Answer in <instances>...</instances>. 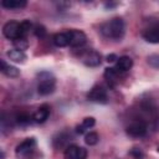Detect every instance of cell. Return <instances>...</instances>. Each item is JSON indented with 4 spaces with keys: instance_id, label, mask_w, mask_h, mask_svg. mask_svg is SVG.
Masks as SVG:
<instances>
[{
    "instance_id": "1",
    "label": "cell",
    "mask_w": 159,
    "mask_h": 159,
    "mask_svg": "<svg viewBox=\"0 0 159 159\" xmlns=\"http://www.w3.org/2000/svg\"><path fill=\"white\" fill-rule=\"evenodd\" d=\"M99 32L106 39L120 41L125 34V24L122 17H113L99 25Z\"/></svg>"
},
{
    "instance_id": "2",
    "label": "cell",
    "mask_w": 159,
    "mask_h": 159,
    "mask_svg": "<svg viewBox=\"0 0 159 159\" xmlns=\"http://www.w3.org/2000/svg\"><path fill=\"white\" fill-rule=\"evenodd\" d=\"M37 93L40 96H48L53 93L56 88V78L48 71H42L37 73Z\"/></svg>"
},
{
    "instance_id": "3",
    "label": "cell",
    "mask_w": 159,
    "mask_h": 159,
    "mask_svg": "<svg viewBox=\"0 0 159 159\" xmlns=\"http://www.w3.org/2000/svg\"><path fill=\"white\" fill-rule=\"evenodd\" d=\"M36 147H37V142L34 137H30V138H26L24 139L20 144L16 145L15 148V154L17 158L20 159H25V158H29L31 157L35 150H36Z\"/></svg>"
},
{
    "instance_id": "4",
    "label": "cell",
    "mask_w": 159,
    "mask_h": 159,
    "mask_svg": "<svg viewBox=\"0 0 159 159\" xmlns=\"http://www.w3.org/2000/svg\"><path fill=\"white\" fill-rule=\"evenodd\" d=\"M125 132L132 138H143L148 132V123L142 118H135L125 127Z\"/></svg>"
},
{
    "instance_id": "5",
    "label": "cell",
    "mask_w": 159,
    "mask_h": 159,
    "mask_svg": "<svg viewBox=\"0 0 159 159\" xmlns=\"http://www.w3.org/2000/svg\"><path fill=\"white\" fill-rule=\"evenodd\" d=\"M81 61L88 67H97L102 62V55L96 50H84L80 55Z\"/></svg>"
},
{
    "instance_id": "6",
    "label": "cell",
    "mask_w": 159,
    "mask_h": 159,
    "mask_svg": "<svg viewBox=\"0 0 159 159\" xmlns=\"http://www.w3.org/2000/svg\"><path fill=\"white\" fill-rule=\"evenodd\" d=\"M87 98L91 101V102H94V103H101V104H106L108 102V94H107V91L99 86V84H96L93 86L89 92L87 93Z\"/></svg>"
},
{
    "instance_id": "7",
    "label": "cell",
    "mask_w": 159,
    "mask_h": 159,
    "mask_svg": "<svg viewBox=\"0 0 159 159\" xmlns=\"http://www.w3.org/2000/svg\"><path fill=\"white\" fill-rule=\"evenodd\" d=\"M143 39L149 43H159V21L152 22L142 32Z\"/></svg>"
},
{
    "instance_id": "8",
    "label": "cell",
    "mask_w": 159,
    "mask_h": 159,
    "mask_svg": "<svg viewBox=\"0 0 159 159\" xmlns=\"http://www.w3.org/2000/svg\"><path fill=\"white\" fill-rule=\"evenodd\" d=\"M2 34L6 39L9 40H17V39H21V34H20V22L17 21H7L4 27H2Z\"/></svg>"
},
{
    "instance_id": "9",
    "label": "cell",
    "mask_w": 159,
    "mask_h": 159,
    "mask_svg": "<svg viewBox=\"0 0 159 159\" xmlns=\"http://www.w3.org/2000/svg\"><path fill=\"white\" fill-rule=\"evenodd\" d=\"M65 159H87V150L83 147L70 144L63 152Z\"/></svg>"
},
{
    "instance_id": "10",
    "label": "cell",
    "mask_w": 159,
    "mask_h": 159,
    "mask_svg": "<svg viewBox=\"0 0 159 159\" xmlns=\"http://www.w3.org/2000/svg\"><path fill=\"white\" fill-rule=\"evenodd\" d=\"M68 36H70V46L71 47H82L87 42V36L83 31L81 30H68Z\"/></svg>"
},
{
    "instance_id": "11",
    "label": "cell",
    "mask_w": 159,
    "mask_h": 159,
    "mask_svg": "<svg viewBox=\"0 0 159 159\" xmlns=\"http://www.w3.org/2000/svg\"><path fill=\"white\" fill-rule=\"evenodd\" d=\"M50 112H51V108H50L48 104H46V103H45V104H41V106L36 109V112L32 114L34 122H35V123H39V124L45 123V122L47 120L48 116H50Z\"/></svg>"
},
{
    "instance_id": "12",
    "label": "cell",
    "mask_w": 159,
    "mask_h": 159,
    "mask_svg": "<svg viewBox=\"0 0 159 159\" xmlns=\"http://www.w3.org/2000/svg\"><path fill=\"white\" fill-rule=\"evenodd\" d=\"M119 73L116 67H107L104 70V73H103V77L106 80V82L111 86V87H114L118 82H119Z\"/></svg>"
},
{
    "instance_id": "13",
    "label": "cell",
    "mask_w": 159,
    "mask_h": 159,
    "mask_svg": "<svg viewBox=\"0 0 159 159\" xmlns=\"http://www.w3.org/2000/svg\"><path fill=\"white\" fill-rule=\"evenodd\" d=\"M133 66V60L129 56H120L116 61V70L118 72H127L132 68Z\"/></svg>"
},
{
    "instance_id": "14",
    "label": "cell",
    "mask_w": 159,
    "mask_h": 159,
    "mask_svg": "<svg viewBox=\"0 0 159 159\" xmlns=\"http://www.w3.org/2000/svg\"><path fill=\"white\" fill-rule=\"evenodd\" d=\"M68 139H70V135L66 132H61V133H58L57 135L53 137L52 144H53V147L56 149H60V148H65L66 149L70 145V144H67L68 143Z\"/></svg>"
},
{
    "instance_id": "15",
    "label": "cell",
    "mask_w": 159,
    "mask_h": 159,
    "mask_svg": "<svg viewBox=\"0 0 159 159\" xmlns=\"http://www.w3.org/2000/svg\"><path fill=\"white\" fill-rule=\"evenodd\" d=\"M0 65H1L0 70H1V72H2L5 76L11 77V78L19 77V75H20V70H17L15 66H11V65L6 63L5 60H0Z\"/></svg>"
},
{
    "instance_id": "16",
    "label": "cell",
    "mask_w": 159,
    "mask_h": 159,
    "mask_svg": "<svg viewBox=\"0 0 159 159\" xmlns=\"http://www.w3.org/2000/svg\"><path fill=\"white\" fill-rule=\"evenodd\" d=\"M52 42L55 46L57 47H66V46H70V36H68V32H58L56 35H53L52 37Z\"/></svg>"
},
{
    "instance_id": "17",
    "label": "cell",
    "mask_w": 159,
    "mask_h": 159,
    "mask_svg": "<svg viewBox=\"0 0 159 159\" xmlns=\"http://www.w3.org/2000/svg\"><path fill=\"white\" fill-rule=\"evenodd\" d=\"M27 5L26 0H2L1 6L7 9V10H14V9H22Z\"/></svg>"
},
{
    "instance_id": "18",
    "label": "cell",
    "mask_w": 159,
    "mask_h": 159,
    "mask_svg": "<svg viewBox=\"0 0 159 159\" xmlns=\"http://www.w3.org/2000/svg\"><path fill=\"white\" fill-rule=\"evenodd\" d=\"M6 56H7L11 61L17 62V63L24 62V61L26 60V53H25L24 51H21V50H17V48L9 50V51L6 52Z\"/></svg>"
},
{
    "instance_id": "19",
    "label": "cell",
    "mask_w": 159,
    "mask_h": 159,
    "mask_svg": "<svg viewBox=\"0 0 159 159\" xmlns=\"http://www.w3.org/2000/svg\"><path fill=\"white\" fill-rule=\"evenodd\" d=\"M94 124H96V120H94L93 117H86V118L82 120V123L76 127V133H77V134H83L87 129H91Z\"/></svg>"
},
{
    "instance_id": "20",
    "label": "cell",
    "mask_w": 159,
    "mask_h": 159,
    "mask_svg": "<svg viewBox=\"0 0 159 159\" xmlns=\"http://www.w3.org/2000/svg\"><path fill=\"white\" fill-rule=\"evenodd\" d=\"M15 120H16V123L19 125L25 127V125H29L31 122H34V118H32V116H30L27 113H20V114L16 116Z\"/></svg>"
},
{
    "instance_id": "21",
    "label": "cell",
    "mask_w": 159,
    "mask_h": 159,
    "mask_svg": "<svg viewBox=\"0 0 159 159\" xmlns=\"http://www.w3.org/2000/svg\"><path fill=\"white\" fill-rule=\"evenodd\" d=\"M32 27V24L30 20H24L20 22V34H21V39H26L27 34L30 32Z\"/></svg>"
},
{
    "instance_id": "22",
    "label": "cell",
    "mask_w": 159,
    "mask_h": 159,
    "mask_svg": "<svg viewBox=\"0 0 159 159\" xmlns=\"http://www.w3.org/2000/svg\"><path fill=\"white\" fill-rule=\"evenodd\" d=\"M98 140H99V137L96 132H89L84 135V142L88 145H96L98 143Z\"/></svg>"
},
{
    "instance_id": "23",
    "label": "cell",
    "mask_w": 159,
    "mask_h": 159,
    "mask_svg": "<svg viewBox=\"0 0 159 159\" xmlns=\"http://www.w3.org/2000/svg\"><path fill=\"white\" fill-rule=\"evenodd\" d=\"M147 62H148V65L152 66L153 68L159 70V53L149 55V56L147 57Z\"/></svg>"
},
{
    "instance_id": "24",
    "label": "cell",
    "mask_w": 159,
    "mask_h": 159,
    "mask_svg": "<svg viewBox=\"0 0 159 159\" xmlns=\"http://www.w3.org/2000/svg\"><path fill=\"white\" fill-rule=\"evenodd\" d=\"M12 43H14L15 48L21 50V51L26 50V48H27V46H29V42H27V40H26V39H17V40L12 41Z\"/></svg>"
},
{
    "instance_id": "25",
    "label": "cell",
    "mask_w": 159,
    "mask_h": 159,
    "mask_svg": "<svg viewBox=\"0 0 159 159\" xmlns=\"http://www.w3.org/2000/svg\"><path fill=\"white\" fill-rule=\"evenodd\" d=\"M34 34H35L37 37H40V39L45 37V35H46V29H45V26H42V25H36L35 29H34Z\"/></svg>"
},
{
    "instance_id": "26",
    "label": "cell",
    "mask_w": 159,
    "mask_h": 159,
    "mask_svg": "<svg viewBox=\"0 0 159 159\" xmlns=\"http://www.w3.org/2000/svg\"><path fill=\"white\" fill-rule=\"evenodd\" d=\"M129 154H130L134 159H143V158H144L143 152H142L140 149H138V148H133V149L129 152Z\"/></svg>"
},
{
    "instance_id": "27",
    "label": "cell",
    "mask_w": 159,
    "mask_h": 159,
    "mask_svg": "<svg viewBox=\"0 0 159 159\" xmlns=\"http://www.w3.org/2000/svg\"><path fill=\"white\" fill-rule=\"evenodd\" d=\"M118 60V57H117V55H114V53H111V55H108L107 57H106V61L107 62H114V61H117Z\"/></svg>"
},
{
    "instance_id": "28",
    "label": "cell",
    "mask_w": 159,
    "mask_h": 159,
    "mask_svg": "<svg viewBox=\"0 0 159 159\" xmlns=\"http://www.w3.org/2000/svg\"><path fill=\"white\" fill-rule=\"evenodd\" d=\"M158 152H159V145H158Z\"/></svg>"
}]
</instances>
